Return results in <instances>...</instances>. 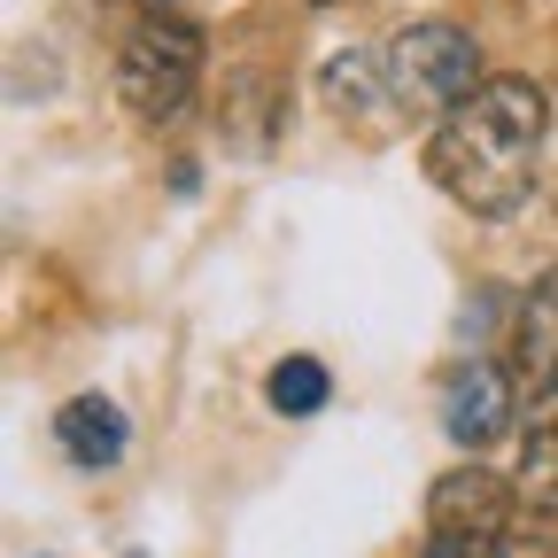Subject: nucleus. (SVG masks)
Here are the masks:
<instances>
[{
    "label": "nucleus",
    "mask_w": 558,
    "mask_h": 558,
    "mask_svg": "<svg viewBox=\"0 0 558 558\" xmlns=\"http://www.w3.org/2000/svg\"><path fill=\"white\" fill-rule=\"evenodd\" d=\"M505 427H512V373L488 365V357H465V365L442 380V435H450L465 458H481Z\"/></svg>",
    "instance_id": "nucleus-5"
},
{
    "label": "nucleus",
    "mask_w": 558,
    "mask_h": 558,
    "mask_svg": "<svg viewBox=\"0 0 558 558\" xmlns=\"http://www.w3.org/2000/svg\"><path fill=\"white\" fill-rule=\"evenodd\" d=\"M140 9H171V0H140Z\"/></svg>",
    "instance_id": "nucleus-13"
},
{
    "label": "nucleus",
    "mask_w": 558,
    "mask_h": 558,
    "mask_svg": "<svg viewBox=\"0 0 558 558\" xmlns=\"http://www.w3.org/2000/svg\"><path fill=\"white\" fill-rule=\"evenodd\" d=\"M512 488H520L527 512L558 520V380L535 388V403H527V435H520V473H512Z\"/></svg>",
    "instance_id": "nucleus-8"
},
{
    "label": "nucleus",
    "mask_w": 558,
    "mask_h": 558,
    "mask_svg": "<svg viewBox=\"0 0 558 558\" xmlns=\"http://www.w3.org/2000/svg\"><path fill=\"white\" fill-rule=\"evenodd\" d=\"M512 497L520 488L497 481L488 465H450L435 488H427V543H458L473 558L497 550V535L512 527Z\"/></svg>",
    "instance_id": "nucleus-4"
},
{
    "label": "nucleus",
    "mask_w": 558,
    "mask_h": 558,
    "mask_svg": "<svg viewBox=\"0 0 558 558\" xmlns=\"http://www.w3.org/2000/svg\"><path fill=\"white\" fill-rule=\"evenodd\" d=\"M311 9H333V0H311Z\"/></svg>",
    "instance_id": "nucleus-14"
},
{
    "label": "nucleus",
    "mask_w": 558,
    "mask_h": 558,
    "mask_svg": "<svg viewBox=\"0 0 558 558\" xmlns=\"http://www.w3.org/2000/svg\"><path fill=\"white\" fill-rule=\"evenodd\" d=\"M488 558H558V543H550L543 527H505Z\"/></svg>",
    "instance_id": "nucleus-11"
},
{
    "label": "nucleus",
    "mask_w": 558,
    "mask_h": 558,
    "mask_svg": "<svg viewBox=\"0 0 558 558\" xmlns=\"http://www.w3.org/2000/svg\"><path fill=\"white\" fill-rule=\"evenodd\" d=\"M418 558H473V550H458V543H427Z\"/></svg>",
    "instance_id": "nucleus-12"
},
{
    "label": "nucleus",
    "mask_w": 558,
    "mask_h": 558,
    "mask_svg": "<svg viewBox=\"0 0 558 558\" xmlns=\"http://www.w3.org/2000/svg\"><path fill=\"white\" fill-rule=\"evenodd\" d=\"M388 94L403 109H427V117H450L458 101L481 94V39L450 16H427V24H403L388 39Z\"/></svg>",
    "instance_id": "nucleus-3"
},
{
    "label": "nucleus",
    "mask_w": 558,
    "mask_h": 558,
    "mask_svg": "<svg viewBox=\"0 0 558 558\" xmlns=\"http://www.w3.org/2000/svg\"><path fill=\"white\" fill-rule=\"evenodd\" d=\"M512 373L527 380V396L558 380V264L535 271V288L512 311Z\"/></svg>",
    "instance_id": "nucleus-7"
},
{
    "label": "nucleus",
    "mask_w": 558,
    "mask_h": 558,
    "mask_svg": "<svg viewBox=\"0 0 558 558\" xmlns=\"http://www.w3.org/2000/svg\"><path fill=\"white\" fill-rule=\"evenodd\" d=\"M54 442H62V458L78 465V473H109V465L132 450V418H124L109 396H70V403L54 411Z\"/></svg>",
    "instance_id": "nucleus-6"
},
{
    "label": "nucleus",
    "mask_w": 558,
    "mask_h": 558,
    "mask_svg": "<svg viewBox=\"0 0 558 558\" xmlns=\"http://www.w3.org/2000/svg\"><path fill=\"white\" fill-rule=\"evenodd\" d=\"M264 396H271V411H279V418H311V411H326L333 373H326L318 357H279V365H271V380H264Z\"/></svg>",
    "instance_id": "nucleus-10"
},
{
    "label": "nucleus",
    "mask_w": 558,
    "mask_h": 558,
    "mask_svg": "<svg viewBox=\"0 0 558 558\" xmlns=\"http://www.w3.org/2000/svg\"><path fill=\"white\" fill-rule=\"evenodd\" d=\"M318 94H326L333 117H373L380 94H388V62H373V54H333V62L318 70Z\"/></svg>",
    "instance_id": "nucleus-9"
},
{
    "label": "nucleus",
    "mask_w": 558,
    "mask_h": 558,
    "mask_svg": "<svg viewBox=\"0 0 558 558\" xmlns=\"http://www.w3.org/2000/svg\"><path fill=\"white\" fill-rule=\"evenodd\" d=\"M194 86H202V32L186 16H171V9H148L132 24V39L117 47V94H124V109L140 124H171V117H186Z\"/></svg>",
    "instance_id": "nucleus-2"
},
{
    "label": "nucleus",
    "mask_w": 558,
    "mask_h": 558,
    "mask_svg": "<svg viewBox=\"0 0 558 558\" xmlns=\"http://www.w3.org/2000/svg\"><path fill=\"white\" fill-rule=\"evenodd\" d=\"M543 132H550V101L535 78H481V94L427 132V179L473 218H512L535 194Z\"/></svg>",
    "instance_id": "nucleus-1"
}]
</instances>
